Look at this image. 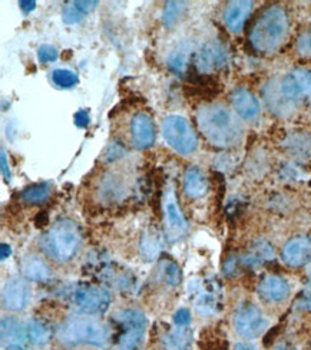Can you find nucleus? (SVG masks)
Listing matches in <instances>:
<instances>
[{"instance_id": "f257e3e1", "label": "nucleus", "mask_w": 311, "mask_h": 350, "mask_svg": "<svg viewBox=\"0 0 311 350\" xmlns=\"http://www.w3.org/2000/svg\"><path fill=\"white\" fill-rule=\"evenodd\" d=\"M197 120L204 137L218 148L235 147L243 139V125L224 105L208 104L201 107Z\"/></svg>"}, {"instance_id": "f03ea898", "label": "nucleus", "mask_w": 311, "mask_h": 350, "mask_svg": "<svg viewBox=\"0 0 311 350\" xmlns=\"http://www.w3.org/2000/svg\"><path fill=\"white\" fill-rule=\"evenodd\" d=\"M111 338L109 326L96 316L73 314L57 326L56 339L66 349L81 346H107Z\"/></svg>"}, {"instance_id": "7ed1b4c3", "label": "nucleus", "mask_w": 311, "mask_h": 350, "mask_svg": "<svg viewBox=\"0 0 311 350\" xmlns=\"http://www.w3.org/2000/svg\"><path fill=\"white\" fill-rule=\"evenodd\" d=\"M290 22L287 12L281 6L267 8L249 31V43L257 52L277 51L288 35Z\"/></svg>"}, {"instance_id": "20e7f679", "label": "nucleus", "mask_w": 311, "mask_h": 350, "mask_svg": "<svg viewBox=\"0 0 311 350\" xmlns=\"http://www.w3.org/2000/svg\"><path fill=\"white\" fill-rule=\"evenodd\" d=\"M40 245L43 253L56 262H68L78 254L82 247L79 226L72 220L56 221L42 236Z\"/></svg>"}, {"instance_id": "39448f33", "label": "nucleus", "mask_w": 311, "mask_h": 350, "mask_svg": "<svg viewBox=\"0 0 311 350\" xmlns=\"http://www.w3.org/2000/svg\"><path fill=\"white\" fill-rule=\"evenodd\" d=\"M116 322L122 327V333L116 340L118 350H139L146 333V317L141 310L125 309L115 314Z\"/></svg>"}, {"instance_id": "423d86ee", "label": "nucleus", "mask_w": 311, "mask_h": 350, "mask_svg": "<svg viewBox=\"0 0 311 350\" xmlns=\"http://www.w3.org/2000/svg\"><path fill=\"white\" fill-rule=\"evenodd\" d=\"M69 303L70 308L79 314L99 316L108 310L111 304V295L99 286L85 284L70 291Z\"/></svg>"}, {"instance_id": "0eeeda50", "label": "nucleus", "mask_w": 311, "mask_h": 350, "mask_svg": "<svg viewBox=\"0 0 311 350\" xmlns=\"http://www.w3.org/2000/svg\"><path fill=\"white\" fill-rule=\"evenodd\" d=\"M162 135L171 147L180 154L194 152L198 139L189 122L180 115H170L162 122Z\"/></svg>"}, {"instance_id": "6e6552de", "label": "nucleus", "mask_w": 311, "mask_h": 350, "mask_svg": "<svg viewBox=\"0 0 311 350\" xmlns=\"http://www.w3.org/2000/svg\"><path fill=\"white\" fill-rule=\"evenodd\" d=\"M269 327V320L257 304L245 301L239 306L234 314V329L241 338L254 340Z\"/></svg>"}, {"instance_id": "1a4fd4ad", "label": "nucleus", "mask_w": 311, "mask_h": 350, "mask_svg": "<svg viewBox=\"0 0 311 350\" xmlns=\"http://www.w3.org/2000/svg\"><path fill=\"white\" fill-rule=\"evenodd\" d=\"M164 213H165V234L168 241L175 243L180 240L188 230V223L178 206L174 189L170 187L164 197Z\"/></svg>"}, {"instance_id": "9d476101", "label": "nucleus", "mask_w": 311, "mask_h": 350, "mask_svg": "<svg viewBox=\"0 0 311 350\" xmlns=\"http://www.w3.org/2000/svg\"><path fill=\"white\" fill-rule=\"evenodd\" d=\"M32 296V288L26 279L12 277L2 290V306L9 312H21L29 304Z\"/></svg>"}, {"instance_id": "9b49d317", "label": "nucleus", "mask_w": 311, "mask_h": 350, "mask_svg": "<svg viewBox=\"0 0 311 350\" xmlns=\"http://www.w3.org/2000/svg\"><path fill=\"white\" fill-rule=\"evenodd\" d=\"M281 94L288 100L311 99V72L303 68L291 70L281 82Z\"/></svg>"}, {"instance_id": "f8f14e48", "label": "nucleus", "mask_w": 311, "mask_h": 350, "mask_svg": "<svg viewBox=\"0 0 311 350\" xmlns=\"http://www.w3.org/2000/svg\"><path fill=\"white\" fill-rule=\"evenodd\" d=\"M281 258L293 269L306 266L311 260V239L308 236H295L290 239L283 247Z\"/></svg>"}, {"instance_id": "ddd939ff", "label": "nucleus", "mask_w": 311, "mask_h": 350, "mask_svg": "<svg viewBox=\"0 0 311 350\" xmlns=\"http://www.w3.org/2000/svg\"><path fill=\"white\" fill-rule=\"evenodd\" d=\"M132 142L138 150H146L155 142V126L150 115L139 112L131 121Z\"/></svg>"}, {"instance_id": "4468645a", "label": "nucleus", "mask_w": 311, "mask_h": 350, "mask_svg": "<svg viewBox=\"0 0 311 350\" xmlns=\"http://www.w3.org/2000/svg\"><path fill=\"white\" fill-rule=\"evenodd\" d=\"M257 291L260 297L265 301L280 303L290 296V284L284 277L277 274H267L258 283Z\"/></svg>"}, {"instance_id": "2eb2a0df", "label": "nucleus", "mask_w": 311, "mask_h": 350, "mask_svg": "<svg viewBox=\"0 0 311 350\" xmlns=\"http://www.w3.org/2000/svg\"><path fill=\"white\" fill-rule=\"evenodd\" d=\"M231 104L234 111L244 120H254L260 113L258 99L244 88H239L231 94Z\"/></svg>"}, {"instance_id": "dca6fc26", "label": "nucleus", "mask_w": 311, "mask_h": 350, "mask_svg": "<svg viewBox=\"0 0 311 350\" xmlns=\"http://www.w3.org/2000/svg\"><path fill=\"white\" fill-rule=\"evenodd\" d=\"M3 346H22L27 340V329L19 319L13 316H6L2 319L0 325Z\"/></svg>"}, {"instance_id": "f3484780", "label": "nucleus", "mask_w": 311, "mask_h": 350, "mask_svg": "<svg viewBox=\"0 0 311 350\" xmlns=\"http://www.w3.org/2000/svg\"><path fill=\"white\" fill-rule=\"evenodd\" d=\"M227 61V53L218 43H206L200 51L197 57V65L201 72H213L224 66Z\"/></svg>"}, {"instance_id": "a211bd4d", "label": "nucleus", "mask_w": 311, "mask_h": 350, "mask_svg": "<svg viewBox=\"0 0 311 350\" xmlns=\"http://www.w3.org/2000/svg\"><path fill=\"white\" fill-rule=\"evenodd\" d=\"M251 10H253V2H247V0H234L228 3L224 12V21L231 32L236 33L241 31Z\"/></svg>"}, {"instance_id": "6ab92c4d", "label": "nucleus", "mask_w": 311, "mask_h": 350, "mask_svg": "<svg viewBox=\"0 0 311 350\" xmlns=\"http://www.w3.org/2000/svg\"><path fill=\"white\" fill-rule=\"evenodd\" d=\"M22 274L29 282H48L52 275L48 262L36 254H29L22 260Z\"/></svg>"}, {"instance_id": "aec40b11", "label": "nucleus", "mask_w": 311, "mask_h": 350, "mask_svg": "<svg viewBox=\"0 0 311 350\" xmlns=\"http://www.w3.org/2000/svg\"><path fill=\"white\" fill-rule=\"evenodd\" d=\"M184 191L191 200H198L208 191V180L198 167L187 168L184 175Z\"/></svg>"}, {"instance_id": "412c9836", "label": "nucleus", "mask_w": 311, "mask_h": 350, "mask_svg": "<svg viewBox=\"0 0 311 350\" xmlns=\"http://www.w3.org/2000/svg\"><path fill=\"white\" fill-rule=\"evenodd\" d=\"M195 299H194V306L198 310V313L204 316H211L217 313L218 306H219V299L217 290L211 286H200L195 291Z\"/></svg>"}, {"instance_id": "4be33fe9", "label": "nucleus", "mask_w": 311, "mask_h": 350, "mask_svg": "<svg viewBox=\"0 0 311 350\" xmlns=\"http://www.w3.org/2000/svg\"><path fill=\"white\" fill-rule=\"evenodd\" d=\"M192 343V333L188 327L176 326L168 330L161 339L164 350H189Z\"/></svg>"}, {"instance_id": "5701e85b", "label": "nucleus", "mask_w": 311, "mask_h": 350, "mask_svg": "<svg viewBox=\"0 0 311 350\" xmlns=\"http://www.w3.org/2000/svg\"><path fill=\"white\" fill-rule=\"evenodd\" d=\"M99 3L95 2V0H75V2H68L64 8V22L73 25L78 23L86 16L87 13H91Z\"/></svg>"}, {"instance_id": "b1692460", "label": "nucleus", "mask_w": 311, "mask_h": 350, "mask_svg": "<svg viewBox=\"0 0 311 350\" xmlns=\"http://www.w3.org/2000/svg\"><path fill=\"white\" fill-rule=\"evenodd\" d=\"M26 329H27V339L31 340V343H33L35 346H44L52 340L51 327L46 323L40 322V320H36V319L29 320Z\"/></svg>"}, {"instance_id": "393cba45", "label": "nucleus", "mask_w": 311, "mask_h": 350, "mask_svg": "<svg viewBox=\"0 0 311 350\" xmlns=\"http://www.w3.org/2000/svg\"><path fill=\"white\" fill-rule=\"evenodd\" d=\"M52 193V188L49 184H35L23 189L22 200L27 204H32V206H39L44 201H48Z\"/></svg>"}, {"instance_id": "a878e982", "label": "nucleus", "mask_w": 311, "mask_h": 350, "mask_svg": "<svg viewBox=\"0 0 311 350\" xmlns=\"http://www.w3.org/2000/svg\"><path fill=\"white\" fill-rule=\"evenodd\" d=\"M159 273H161L162 280H164L168 286H176L181 283V279H182L181 269L172 260H168V258L162 260L159 262Z\"/></svg>"}, {"instance_id": "bb28decb", "label": "nucleus", "mask_w": 311, "mask_h": 350, "mask_svg": "<svg viewBox=\"0 0 311 350\" xmlns=\"http://www.w3.org/2000/svg\"><path fill=\"white\" fill-rule=\"evenodd\" d=\"M161 250L159 237L155 234H144L141 240V256L144 260L151 261L158 257Z\"/></svg>"}, {"instance_id": "cd10ccee", "label": "nucleus", "mask_w": 311, "mask_h": 350, "mask_svg": "<svg viewBox=\"0 0 311 350\" xmlns=\"http://www.w3.org/2000/svg\"><path fill=\"white\" fill-rule=\"evenodd\" d=\"M52 81L59 88H72L78 83V75L69 69H55L52 72Z\"/></svg>"}, {"instance_id": "c85d7f7f", "label": "nucleus", "mask_w": 311, "mask_h": 350, "mask_svg": "<svg viewBox=\"0 0 311 350\" xmlns=\"http://www.w3.org/2000/svg\"><path fill=\"white\" fill-rule=\"evenodd\" d=\"M184 9L182 2H168L164 10V22L165 25H172L178 18H180V13Z\"/></svg>"}, {"instance_id": "c756f323", "label": "nucleus", "mask_w": 311, "mask_h": 350, "mask_svg": "<svg viewBox=\"0 0 311 350\" xmlns=\"http://www.w3.org/2000/svg\"><path fill=\"white\" fill-rule=\"evenodd\" d=\"M38 57H39V61L43 64L55 62L57 59V51L52 45H42L38 49Z\"/></svg>"}, {"instance_id": "7c9ffc66", "label": "nucleus", "mask_w": 311, "mask_h": 350, "mask_svg": "<svg viewBox=\"0 0 311 350\" xmlns=\"http://www.w3.org/2000/svg\"><path fill=\"white\" fill-rule=\"evenodd\" d=\"M295 304H297V308L300 310L311 313V284L307 286L301 291V295L299 296V299H297V301H295Z\"/></svg>"}, {"instance_id": "2f4dec72", "label": "nucleus", "mask_w": 311, "mask_h": 350, "mask_svg": "<svg viewBox=\"0 0 311 350\" xmlns=\"http://www.w3.org/2000/svg\"><path fill=\"white\" fill-rule=\"evenodd\" d=\"M297 51L303 56H311V31L304 32L297 40Z\"/></svg>"}, {"instance_id": "473e14b6", "label": "nucleus", "mask_w": 311, "mask_h": 350, "mask_svg": "<svg viewBox=\"0 0 311 350\" xmlns=\"http://www.w3.org/2000/svg\"><path fill=\"white\" fill-rule=\"evenodd\" d=\"M174 322L176 326L180 327H188L191 323V313L188 309L182 308L180 310H176V313L174 314Z\"/></svg>"}, {"instance_id": "72a5a7b5", "label": "nucleus", "mask_w": 311, "mask_h": 350, "mask_svg": "<svg viewBox=\"0 0 311 350\" xmlns=\"http://www.w3.org/2000/svg\"><path fill=\"white\" fill-rule=\"evenodd\" d=\"M91 122V118H89V113L85 109H81L75 113V125L78 128H86Z\"/></svg>"}, {"instance_id": "f704fd0d", "label": "nucleus", "mask_w": 311, "mask_h": 350, "mask_svg": "<svg viewBox=\"0 0 311 350\" xmlns=\"http://www.w3.org/2000/svg\"><path fill=\"white\" fill-rule=\"evenodd\" d=\"M0 163H2V174L6 183H10V168L8 164V158H6V151L2 150V155H0Z\"/></svg>"}, {"instance_id": "c9c22d12", "label": "nucleus", "mask_w": 311, "mask_h": 350, "mask_svg": "<svg viewBox=\"0 0 311 350\" xmlns=\"http://www.w3.org/2000/svg\"><path fill=\"white\" fill-rule=\"evenodd\" d=\"M19 6H21V9L25 13H29V12H32L36 8V2H33V0H32V2H31V0H21Z\"/></svg>"}, {"instance_id": "e433bc0d", "label": "nucleus", "mask_w": 311, "mask_h": 350, "mask_svg": "<svg viewBox=\"0 0 311 350\" xmlns=\"http://www.w3.org/2000/svg\"><path fill=\"white\" fill-rule=\"evenodd\" d=\"M10 254H12L10 245H8V244H2V247H0V258H2V260L5 261Z\"/></svg>"}, {"instance_id": "4c0bfd02", "label": "nucleus", "mask_w": 311, "mask_h": 350, "mask_svg": "<svg viewBox=\"0 0 311 350\" xmlns=\"http://www.w3.org/2000/svg\"><path fill=\"white\" fill-rule=\"evenodd\" d=\"M234 350H254V346L249 345V343H245V342H241V343H236Z\"/></svg>"}, {"instance_id": "58836bf2", "label": "nucleus", "mask_w": 311, "mask_h": 350, "mask_svg": "<svg viewBox=\"0 0 311 350\" xmlns=\"http://www.w3.org/2000/svg\"><path fill=\"white\" fill-rule=\"evenodd\" d=\"M69 350H102V349H100V347H96V346H81V347L69 349Z\"/></svg>"}, {"instance_id": "ea45409f", "label": "nucleus", "mask_w": 311, "mask_h": 350, "mask_svg": "<svg viewBox=\"0 0 311 350\" xmlns=\"http://www.w3.org/2000/svg\"><path fill=\"white\" fill-rule=\"evenodd\" d=\"M5 350H26L23 346H6Z\"/></svg>"}, {"instance_id": "a19ab883", "label": "nucleus", "mask_w": 311, "mask_h": 350, "mask_svg": "<svg viewBox=\"0 0 311 350\" xmlns=\"http://www.w3.org/2000/svg\"><path fill=\"white\" fill-rule=\"evenodd\" d=\"M274 350H290L286 345H280V346H277Z\"/></svg>"}]
</instances>
